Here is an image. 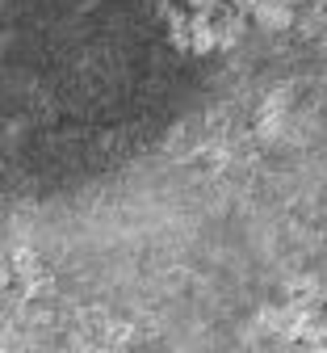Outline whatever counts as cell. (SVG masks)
<instances>
[{"label": "cell", "instance_id": "obj_4", "mask_svg": "<svg viewBox=\"0 0 327 353\" xmlns=\"http://www.w3.org/2000/svg\"><path fill=\"white\" fill-rule=\"evenodd\" d=\"M9 265H13V274H21V278H38V274H42V265H38V256H34L30 248H17V252L9 256Z\"/></svg>", "mask_w": 327, "mask_h": 353}, {"label": "cell", "instance_id": "obj_7", "mask_svg": "<svg viewBox=\"0 0 327 353\" xmlns=\"http://www.w3.org/2000/svg\"><path fill=\"white\" fill-rule=\"evenodd\" d=\"M286 5H294V0H286Z\"/></svg>", "mask_w": 327, "mask_h": 353}, {"label": "cell", "instance_id": "obj_6", "mask_svg": "<svg viewBox=\"0 0 327 353\" xmlns=\"http://www.w3.org/2000/svg\"><path fill=\"white\" fill-rule=\"evenodd\" d=\"M13 282V265H9V256H0V286H9Z\"/></svg>", "mask_w": 327, "mask_h": 353}, {"label": "cell", "instance_id": "obj_3", "mask_svg": "<svg viewBox=\"0 0 327 353\" xmlns=\"http://www.w3.org/2000/svg\"><path fill=\"white\" fill-rule=\"evenodd\" d=\"M214 38H218V47H222V51L240 47V38H244V17H240V13H231L222 26H214Z\"/></svg>", "mask_w": 327, "mask_h": 353}, {"label": "cell", "instance_id": "obj_5", "mask_svg": "<svg viewBox=\"0 0 327 353\" xmlns=\"http://www.w3.org/2000/svg\"><path fill=\"white\" fill-rule=\"evenodd\" d=\"M189 5H193V17H210L214 9H222V5H226V0H189Z\"/></svg>", "mask_w": 327, "mask_h": 353}, {"label": "cell", "instance_id": "obj_2", "mask_svg": "<svg viewBox=\"0 0 327 353\" xmlns=\"http://www.w3.org/2000/svg\"><path fill=\"white\" fill-rule=\"evenodd\" d=\"M184 51H193V55H210V51H218V38H214V26H210V17H189V34H184Z\"/></svg>", "mask_w": 327, "mask_h": 353}, {"label": "cell", "instance_id": "obj_1", "mask_svg": "<svg viewBox=\"0 0 327 353\" xmlns=\"http://www.w3.org/2000/svg\"><path fill=\"white\" fill-rule=\"evenodd\" d=\"M252 13L264 30H290L294 26V5H286V0H256Z\"/></svg>", "mask_w": 327, "mask_h": 353}]
</instances>
